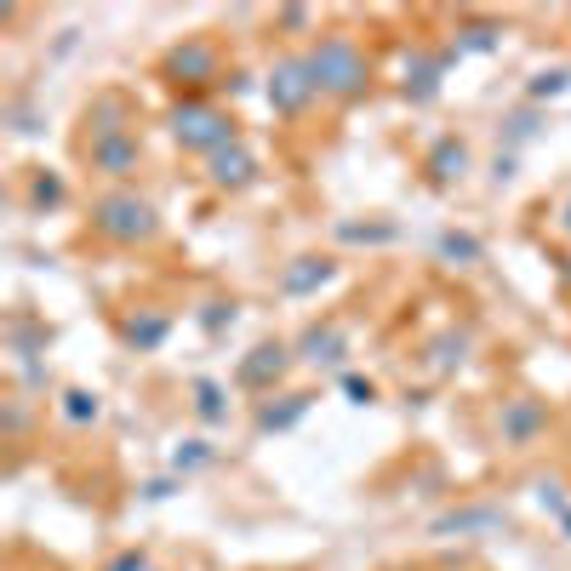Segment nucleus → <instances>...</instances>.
<instances>
[{"label": "nucleus", "mask_w": 571, "mask_h": 571, "mask_svg": "<svg viewBox=\"0 0 571 571\" xmlns=\"http://www.w3.org/2000/svg\"><path fill=\"white\" fill-rule=\"evenodd\" d=\"M229 138V120L212 115V109H178V143L189 149H212V143Z\"/></svg>", "instance_id": "3"}, {"label": "nucleus", "mask_w": 571, "mask_h": 571, "mask_svg": "<svg viewBox=\"0 0 571 571\" xmlns=\"http://www.w3.org/2000/svg\"><path fill=\"white\" fill-rule=\"evenodd\" d=\"M109 571H149V560H143V554H120Z\"/></svg>", "instance_id": "6"}, {"label": "nucleus", "mask_w": 571, "mask_h": 571, "mask_svg": "<svg viewBox=\"0 0 571 571\" xmlns=\"http://www.w3.org/2000/svg\"><path fill=\"white\" fill-rule=\"evenodd\" d=\"M217 183H246V155H217Z\"/></svg>", "instance_id": "5"}, {"label": "nucleus", "mask_w": 571, "mask_h": 571, "mask_svg": "<svg viewBox=\"0 0 571 571\" xmlns=\"http://www.w3.org/2000/svg\"><path fill=\"white\" fill-rule=\"evenodd\" d=\"M303 75H309V63H286V69H280V80H275V103L280 109H297L303 92H315V80H303Z\"/></svg>", "instance_id": "4"}, {"label": "nucleus", "mask_w": 571, "mask_h": 571, "mask_svg": "<svg viewBox=\"0 0 571 571\" xmlns=\"http://www.w3.org/2000/svg\"><path fill=\"white\" fill-rule=\"evenodd\" d=\"M92 223H98L109 240H149V235H155V212H149V200H138V195H109V200H98Z\"/></svg>", "instance_id": "2"}, {"label": "nucleus", "mask_w": 571, "mask_h": 571, "mask_svg": "<svg viewBox=\"0 0 571 571\" xmlns=\"http://www.w3.org/2000/svg\"><path fill=\"white\" fill-rule=\"evenodd\" d=\"M309 80H315V92L355 98L360 86H366V58H360V46H355L349 35L320 40V52L309 58Z\"/></svg>", "instance_id": "1"}]
</instances>
